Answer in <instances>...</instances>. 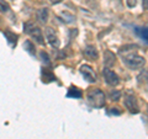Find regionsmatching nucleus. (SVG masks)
<instances>
[{
  "label": "nucleus",
  "instance_id": "obj_1",
  "mask_svg": "<svg viewBox=\"0 0 148 139\" xmlns=\"http://www.w3.org/2000/svg\"><path fill=\"white\" fill-rule=\"evenodd\" d=\"M86 100L89 105L95 108H101L105 105V95L100 89H91L88 91Z\"/></svg>",
  "mask_w": 148,
  "mask_h": 139
},
{
  "label": "nucleus",
  "instance_id": "obj_2",
  "mask_svg": "<svg viewBox=\"0 0 148 139\" xmlns=\"http://www.w3.org/2000/svg\"><path fill=\"white\" fill-rule=\"evenodd\" d=\"M122 61L130 69H132V70L133 69H141L146 63L145 58H143L142 55L137 54V53H133V52H131V50H130L128 54L123 55Z\"/></svg>",
  "mask_w": 148,
  "mask_h": 139
},
{
  "label": "nucleus",
  "instance_id": "obj_3",
  "mask_svg": "<svg viewBox=\"0 0 148 139\" xmlns=\"http://www.w3.org/2000/svg\"><path fill=\"white\" fill-rule=\"evenodd\" d=\"M103 75H104V79H105V82L110 86H117L119 82H120V78L116 73L114 70H111L110 68H104L103 69Z\"/></svg>",
  "mask_w": 148,
  "mask_h": 139
},
{
  "label": "nucleus",
  "instance_id": "obj_4",
  "mask_svg": "<svg viewBox=\"0 0 148 139\" xmlns=\"http://www.w3.org/2000/svg\"><path fill=\"white\" fill-rule=\"evenodd\" d=\"M123 104H125V107L131 113L140 112V107H138V102H137V99L135 97V95H132V94L126 95L125 96V100H123Z\"/></svg>",
  "mask_w": 148,
  "mask_h": 139
},
{
  "label": "nucleus",
  "instance_id": "obj_5",
  "mask_svg": "<svg viewBox=\"0 0 148 139\" xmlns=\"http://www.w3.org/2000/svg\"><path fill=\"white\" fill-rule=\"evenodd\" d=\"M80 73H82V75L84 76L85 80L89 82H95L98 80V76H96V73L94 72V69L90 65H88V64H84V65L80 67Z\"/></svg>",
  "mask_w": 148,
  "mask_h": 139
},
{
  "label": "nucleus",
  "instance_id": "obj_6",
  "mask_svg": "<svg viewBox=\"0 0 148 139\" xmlns=\"http://www.w3.org/2000/svg\"><path fill=\"white\" fill-rule=\"evenodd\" d=\"M45 35H46V38H47L48 43L52 46L53 48H58L59 46H61V41H59L57 33L54 32L53 29H51V27H47V29L45 30Z\"/></svg>",
  "mask_w": 148,
  "mask_h": 139
},
{
  "label": "nucleus",
  "instance_id": "obj_7",
  "mask_svg": "<svg viewBox=\"0 0 148 139\" xmlns=\"http://www.w3.org/2000/svg\"><path fill=\"white\" fill-rule=\"evenodd\" d=\"M30 35H31V37H32V38H34L38 44H43V43H45V41H43V35H42V31H41L40 27H36V26H35L34 30L30 32Z\"/></svg>",
  "mask_w": 148,
  "mask_h": 139
},
{
  "label": "nucleus",
  "instance_id": "obj_8",
  "mask_svg": "<svg viewBox=\"0 0 148 139\" xmlns=\"http://www.w3.org/2000/svg\"><path fill=\"white\" fill-rule=\"evenodd\" d=\"M84 55L88 58L92 59V61H95V59L99 58V53H98V49H96L94 46H86L85 49H84Z\"/></svg>",
  "mask_w": 148,
  "mask_h": 139
},
{
  "label": "nucleus",
  "instance_id": "obj_9",
  "mask_svg": "<svg viewBox=\"0 0 148 139\" xmlns=\"http://www.w3.org/2000/svg\"><path fill=\"white\" fill-rule=\"evenodd\" d=\"M115 62H116V57H115V54L112 52H110V50H106L104 53V64L106 67H111L114 65Z\"/></svg>",
  "mask_w": 148,
  "mask_h": 139
},
{
  "label": "nucleus",
  "instance_id": "obj_10",
  "mask_svg": "<svg viewBox=\"0 0 148 139\" xmlns=\"http://www.w3.org/2000/svg\"><path fill=\"white\" fill-rule=\"evenodd\" d=\"M37 20L41 24H46L48 21V9L47 7H42L37 11Z\"/></svg>",
  "mask_w": 148,
  "mask_h": 139
},
{
  "label": "nucleus",
  "instance_id": "obj_11",
  "mask_svg": "<svg viewBox=\"0 0 148 139\" xmlns=\"http://www.w3.org/2000/svg\"><path fill=\"white\" fill-rule=\"evenodd\" d=\"M4 36L8 38V41L10 43H16L17 42V35L14 33V32H11L10 30H5L4 31Z\"/></svg>",
  "mask_w": 148,
  "mask_h": 139
},
{
  "label": "nucleus",
  "instance_id": "obj_12",
  "mask_svg": "<svg viewBox=\"0 0 148 139\" xmlns=\"http://www.w3.org/2000/svg\"><path fill=\"white\" fill-rule=\"evenodd\" d=\"M42 80L43 82H51V81H54L56 80V76L53 75L51 72H47V70H43L42 72Z\"/></svg>",
  "mask_w": 148,
  "mask_h": 139
},
{
  "label": "nucleus",
  "instance_id": "obj_13",
  "mask_svg": "<svg viewBox=\"0 0 148 139\" xmlns=\"http://www.w3.org/2000/svg\"><path fill=\"white\" fill-rule=\"evenodd\" d=\"M143 81V84H145L147 86V90H148V70H143L140 75H138V82H141Z\"/></svg>",
  "mask_w": 148,
  "mask_h": 139
},
{
  "label": "nucleus",
  "instance_id": "obj_14",
  "mask_svg": "<svg viewBox=\"0 0 148 139\" xmlns=\"http://www.w3.org/2000/svg\"><path fill=\"white\" fill-rule=\"evenodd\" d=\"M24 48L29 52L30 54H32V55H35L36 54V49H35V46L32 44V42L31 41H26V42L24 43Z\"/></svg>",
  "mask_w": 148,
  "mask_h": 139
},
{
  "label": "nucleus",
  "instance_id": "obj_15",
  "mask_svg": "<svg viewBox=\"0 0 148 139\" xmlns=\"http://www.w3.org/2000/svg\"><path fill=\"white\" fill-rule=\"evenodd\" d=\"M68 96L69 97H82V91L79 89H77V87H71L68 91Z\"/></svg>",
  "mask_w": 148,
  "mask_h": 139
},
{
  "label": "nucleus",
  "instance_id": "obj_16",
  "mask_svg": "<svg viewBox=\"0 0 148 139\" xmlns=\"http://www.w3.org/2000/svg\"><path fill=\"white\" fill-rule=\"evenodd\" d=\"M34 27H35V24L32 21H27V22H25L24 24V32L25 33H27V35H30V32L34 30Z\"/></svg>",
  "mask_w": 148,
  "mask_h": 139
},
{
  "label": "nucleus",
  "instance_id": "obj_17",
  "mask_svg": "<svg viewBox=\"0 0 148 139\" xmlns=\"http://www.w3.org/2000/svg\"><path fill=\"white\" fill-rule=\"evenodd\" d=\"M9 10H10L9 4L6 1H4V0H0V12H8Z\"/></svg>",
  "mask_w": 148,
  "mask_h": 139
},
{
  "label": "nucleus",
  "instance_id": "obj_18",
  "mask_svg": "<svg viewBox=\"0 0 148 139\" xmlns=\"http://www.w3.org/2000/svg\"><path fill=\"white\" fill-rule=\"evenodd\" d=\"M120 97H121V92L120 91H116V90H111L110 91V99L112 100V101H117Z\"/></svg>",
  "mask_w": 148,
  "mask_h": 139
},
{
  "label": "nucleus",
  "instance_id": "obj_19",
  "mask_svg": "<svg viewBox=\"0 0 148 139\" xmlns=\"http://www.w3.org/2000/svg\"><path fill=\"white\" fill-rule=\"evenodd\" d=\"M40 55H41V59H42V62L45 64H49V57H48V54L46 53L45 50H42V52L40 53Z\"/></svg>",
  "mask_w": 148,
  "mask_h": 139
},
{
  "label": "nucleus",
  "instance_id": "obj_20",
  "mask_svg": "<svg viewBox=\"0 0 148 139\" xmlns=\"http://www.w3.org/2000/svg\"><path fill=\"white\" fill-rule=\"evenodd\" d=\"M126 3H127V6L128 7H133V6H136V0H126Z\"/></svg>",
  "mask_w": 148,
  "mask_h": 139
},
{
  "label": "nucleus",
  "instance_id": "obj_21",
  "mask_svg": "<svg viewBox=\"0 0 148 139\" xmlns=\"http://www.w3.org/2000/svg\"><path fill=\"white\" fill-rule=\"evenodd\" d=\"M142 5H143V9L148 10V0H142Z\"/></svg>",
  "mask_w": 148,
  "mask_h": 139
},
{
  "label": "nucleus",
  "instance_id": "obj_22",
  "mask_svg": "<svg viewBox=\"0 0 148 139\" xmlns=\"http://www.w3.org/2000/svg\"><path fill=\"white\" fill-rule=\"evenodd\" d=\"M110 113H112V114H120V113H121V111L115 110V107H114V110H111V111H110Z\"/></svg>",
  "mask_w": 148,
  "mask_h": 139
},
{
  "label": "nucleus",
  "instance_id": "obj_23",
  "mask_svg": "<svg viewBox=\"0 0 148 139\" xmlns=\"http://www.w3.org/2000/svg\"><path fill=\"white\" fill-rule=\"evenodd\" d=\"M51 3L52 4H59V3H62V0H51Z\"/></svg>",
  "mask_w": 148,
  "mask_h": 139
}]
</instances>
